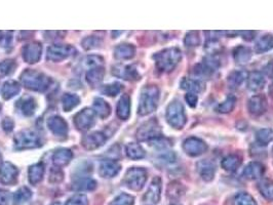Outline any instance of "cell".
I'll return each instance as SVG.
<instances>
[{"mask_svg": "<svg viewBox=\"0 0 273 205\" xmlns=\"http://www.w3.org/2000/svg\"><path fill=\"white\" fill-rule=\"evenodd\" d=\"M239 34H241L242 38L244 40H247V41L253 40L254 37H255V32L254 31H242V32H239Z\"/></svg>", "mask_w": 273, "mask_h": 205, "instance_id": "cell-58", "label": "cell"}, {"mask_svg": "<svg viewBox=\"0 0 273 205\" xmlns=\"http://www.w3.org/2000/svg\"><path fill=\"white\" fill-rule=\"evenodd\" d=\"M265 77L261 72L253 71L247 76V88L253 91H259L265 86Z\"/></svg>", "mask_w": 273, "mask_h": 205, "instance_id": "cell-23", "label": "cell"}, {"mask_svg": "<svg viewBox=\"0 0 273 205\" xmlns=\"http://www.w3.org/2000/svg\"><path fill=\"white\" fill-rule=\"evenodd\" d=\"M159 100V89L155 85H146L140 95L138 114L146 116L154 112L158 106Z\"/></svg>", "mask_w": 273, "mask_h": 205, "instance_id": "cell-1", "label": "cell"}, {"mask_svg": "<svg viewBox=\"0 0 273 205\" xmlns=\"http://www.w3.org/2000/svg\"><path fill=\"white\" fill-rule=\"evenodd\" d=\"M256 140L261 146H265L273 141V130L272 129H263L257 132Z\"/></svg>", "mask_w": 273, "mask_h": 205, "instance_id": "cell-40", "label": "cell"}, {"mask_svg": "<svg viewBox=\"0 0 273 205\" xmlns=\"http://www.w3.org/2000/svg\"><path fill=\"white\" fill-rule=\"evenodd\" d=\"M183 149L187 155L192 156V157H196V156H200V155L204 154L205 152H207L208 146L201 139L192 137V138H188L184 142Z\"/></svg>", "mask_w": 273, "mask_h": 205, "instance_id": "cell-10", "label": "cell"}, {"mask_svg": "<svg viewBox=\"0 0 273 205\" xmlns=\"http://www.w3.org/2000/svg\"><path fill=\"white\" fill-rule=\"evenodd\" d=\"M117 116L122 119L127 120L129 119L131 115V98L129 94H123L117 104V109H116Z\"/></svg>", "mask_w": 273, "mask_h": 205, "instance_id": "cell-24", "label": "cell"}, {"mask_svg": "<svg viewBox=\"0 0 273 205\" xmlns=\"http://www.w3.org/2000/svg\"><path fill=\"white\" fill-rule=\"evenodd\" d=\"M185 99L186 101L188 102V105L192 108H194L197 104V95L195 93H192V92H188L186 95H185Z\"/></svg>", "mask_w": 273, "mask_h": 205, "instance_id": "cell-54", "label": "cell"}, {"mask_svg": "<svg viewBox=\"0 0 273 205\" xmlns=\"http://www.w3.org/2000/svg\"><path fill=\"white\" fill-rule=\"evenodd\" d=\"M180 86L182 89L188 90L189 92H192V93L202 92L205 89V83H203L201 80H195V79H190V78L182 79Z\"/></svg>", "mask_w": 273, "mask_h": 205, "instance_id": "cell-30", "label": "cell"}, {"mask_svg": "<svg viewBox=\"0 0 273 205\" xmlns=\"http://www.w3.org/2000/svg\"><path fill=\"white\" fill-rule=\"evenodd\" d=\"M17 64L14 60H5L4 62L0 63V78L7 77L11 75L14 70L16 69Z\"/></svg>", "mask_w": 273, "mask_h": 205, "instance_id": "cell-44", "label": "cell"}, {"mask_svg": "<svg viewBox=\"0 0 273 205\" xmlns=\"http://www.w3.org/2000/svg\"><path fill=\"white\" fill-rule=\"evenodd\" d=\"M171 205H177V204H171Z\"/></svg>", "mask_w": 273, "mask_h": 205, "instance_id": "cell-63", "label": "cell"}, {"mask_svg": "<svg viewBox=\"0 0 273 205\" xmlns=\"http://www.w3.org/2000/svg\"><path fill=\"white\" fill-rule=\"evenodd\" d=\"M112 74L116 77L126 79V80H138L140 79V74L134 66H125L116 65L112 67Z\"/></svg>", "mask_w": 273, "mask_h": 205, "instance_id": "cell-15", "label": "cell"}, {"mask_svg": "<svg viewBox=\"0 0 273 205\" xmlns=\"http://www.w3.org/2000/svg\"><path fill=\"white\" fill-rule=\"evenodd\" d=\"M241 164V159L237 155H228L222 161V167L227 171H235Z\"/></svg>", "mask_w": 273, "mask_h": 205, "instance_id": "cell-35", "label": "cell"}, {"mask_svg": "<svg viewBox=\"0 0 273 205\" xmlns=\"http://www.w3.org/2000/svg\"><path fill=\"white\" fill-rule=\"evenodd\" d=\"M19 175L18 167L11 162H4L0 165V182L5 185H14Z\"/></svg>", "mask_w": 273, "mask_h": 205, "instance_id": "cell-11", "label": "cell"}, {"mask_svg": "<svg viewBox=\"0 0 273 205\" xmlns=\"http://www.w3.org/2000/svg\"><path fill=\"white\" fill-rule=\"evenodd\" d=\"M247 76L249 75L245 71H242V70L234 71L228 76V84L230 87L235 88L239 86L245 80V78H247Z\"/></svg>", "mask_w": 273, "mask_h": 205, "instance_id": "cell-39", "label": "cell"}, {"mask_svg": "<svg viewBox=\"0 0 273 205\" xmlns=\"http://www.w3.org/2000/svg\"><path fill=\"white\" fill-rule=\"evenodd\" d=\"M14 126H15V123L14 121L11 119V118H5L4 121H3V129L5 130L6 133H11L13 130H14Z\"/></svg>", "mask_w": 273, "mask_h": 205, "instance_id": "cell-55", "label": "cell"}, {"mask_svg": "<svg viewBox=\"0 0 273 205\" xmlns=\"http://www.w3.org/2000/svg\"><path fill=\"white\" fill-rule=\"evenodd\" d=\"M106 136L102 133L99 132H95V133H90L88 135H86L83 139H82V146L86 149V150H96L100 147H102L105 142H106Z\"/></svg>", "mask_w": 273, "mask_h": 205, "instance_id": "cell-13", "label": "cell"}, {"mask_svg": "<svg viewBox=\"0 0 273 205\" xmlns=\"http://www.w3.org/2000/svg\"><path fill=\"white\" fill-rule=\"evenodd\" d=\"M43 175H44V166L42 163H36L29 167L28 177L30 184L37 185L42 181Z\"/></svg>", "mask_w": 273, "mask_h": 205, "instance_id": "cell-31", "label": "cell"}, {"mask_svg": "<svg viewBox=\"0 0 273 205\" xmlns=\"http://www.w3.org/2000/svg\"><path fill=\"white\" fill-rule=\"evenodd\" d=\"M80 102V98L77 94L74 93H65L62 96V104L65 112H70L74 108H76Z\"/></svg>", "mask_w": 273, "mask_h": 205, "instance_id": "cell-32", "label": "cell"}, {"mask_svg": "<svg viewBox=\"0 0 273 205\" xmlns=\"http://www.w3.org/2000/svg\"><path fill=\"white\" fill-rule=\"evenodd\" d=\"M182 58V54L179 48L170 47L163 49L153 56L156 67L162 72H170L175 69Z\"/></svg>", "mask_w": 273, "mask_h": 205, "instance_id": "cell-3", "label": "cell"}, {"mask_svg": "<svg viewBox=\"0 0 273 205\" xmlns=\"http://www.w3.org/2000/svg\"><path fill=\"white\" fill-rule=\"evenodd\" d=\"M233 58L237 64H246L252 58V50L245 46H237L233 50Z\"/></svg>", "mask_w": 273, "mask_h": 205, "instance_id": "cell-34", "label": "cell"}, {"mask_svg": "<svg viewBox=\"0 0 273 205\" xmlns=\"http://www.w3.org/2000/svg\"><path fill=\"white\" fill-rule=\"evenodd\" d=\"M0 161H2V154H0Z\"/></svg>", "mask_w": 273, "mask_h": 205, "instance_id": "cell-61", "label": "cell"}, {"mask_svg": "<svg viewBox=\"0 0 273 205\" xmlns=\"http://www.w3.org/2000/svg\"><path fill=\"white\" fill-rule=\"evenodd\" d=\"M160 136V127L157 121L153 118L140 126L137 132V138L139 141H152Z\"/></svg>", "mask_w": 273, "mask_h": 205, "instance_id": "cell-8", "label": "cell"}, {"mask_svg": "<svg viewBox=\"0 0 273 205\" xmlns=\"http://www.w3.org/2000/svg\"><path fill=\"white\" fill-rule=\"evenodd\" d=\"M64 177V173L62 172V170L60 168H53L51 170V174H49V182L51 183H60Z\"/></svg>", "mask_w": 273, "mask_h": 205, "instance_id": "cell-52", "label": "cell"}, {"mask_svg": "<svg viewBox=\"0 0 273 205\" xmlns=\"http://www.w3.org/2000/svg\"><path fill=\"white\" fill-rule=\"evenodd\" d=\"M101 43H102V40L96 36H88L82 40V46L86 50L97 48L101 45Z\"/></svg>", "mask_w": 273, "mask_h": 205, "instance_id": "cell-45", "label": "cell"}, {"mask_svg": "<svg viewBox=\"0 0 273 205\" xmlns=\"http://www.w3.org/2000/svg\"><path fill=\"white\" fill-rule=\"evenodd\" d=\"M236 104V98L234 95H228L226 99L221 102V104L217 107V111L220 113H229L231 112Z\"/></svg>", "mask_w": 273, "mask_h": 205, "instance_id": "cell-42", "label": "cell"}, {"mask_svg": "<svg viewBox=\"0 0 273 205\" xmlns=\"http://www.w3.org/2000/svg\"><path fill=\"white\" fill-rule=\"evenodd\" d=\"M21 91V86L17 81L9 80L5 82L2 88V95L5 99H11Z\"/></svg>", "mask_w": 273, "mask_h": 205, "instance_id": "cell-27", "label": "cell"}, {"mask_svg": "<svg viewBox=\"0 0 273 205\" xmlns=\"http://www.w3.org/2000/svg\"><path fill=\"white\" fill-rule=\"evenodd\" d=\"M12 43V32L0 33V46L8 47Z\"/></svg>", "mask_w": 273, "mask_h": 205, "instance_id": "cell-53", "label": "cell"}, {"mask_svg": "<svg viewBox=\"0 0 273 205\" xmlns=\"http://www.w3.org/2000/svg\"><path fill=\"white\" fill-rule=\"evenodd\" d=\"M160 194H161V180L160 177L156 176L153 178L146 194L144 195V201L156 204L160 200Z\"/></svg>", "mask_w": 273, "mask_h": 205, "instance_id": "cell-17", "label": "cell"}, {"mask_svg": "<svg viewBox=\"0 0 273 205\" xmlns=\"http://www.w3.org/2000/svg\"><path fill=\"white\" fill-rule=\"evenodd\" d=\"M265 172V167L262 163L254 161L249 163L244 170H243V175L249 178V180H257L260 178Z\"/></svg>", "mask_w": 273, "mask_h": 205, "instance_id": "cell-21", "label": "cell"}, {"mask_svg": "<svg viewBox=\"0 0 273 205\" xmlns=\"http://www.w3.org/2000/svg\"><path fill=\"white\" fill-rule=\"evenodd\" d=\"M135 54H136L135 46L129 43L119 44L114 49V57L118 60H130L134 58Z\"/></svg>", "mask_w": 273, "mask_h": 205, "instance_id": "cell-26", "label": "cell"}, {"mask_svg": "<svg viewBox=\"0 0 273 205\" xmlns=\"http://www.w3.org/2000/svg\"><path fill=\"white\" fill-rule=\"evenodd\" d=\"M17 107L19 108V110L21 111V113L25 116H32L37 108V104H36V100L31 97V96H27L24 97L22 99H20L17 104Z\"/></svg>", "mask_w": 273, "mask_h": 205, "instance_id": "cell-20", "label": "cell"}, {"mask_svg": "<svg viewBox=\"0 0 273 205\" xmlns=\"http://www.w3.org/2000/svg\"><path fill=\"white\" fill-rule=\"evenodd\" d=\"M0 111H2V104H0Z\"/></svg>", "mask_w": 273, "mask_h": 205, "instance_id": "cell-62", "label": "cell"}, {"mask_svg": "<svg viewBox=\"0 0 273 205\" xmlns=\"http://www.w3.org/2000/svg\"><path fill=\"white\" fill-rule=\"evenodd\" d=\"M258 189L263 197L267 200H273V181L271 180H263L258 184Z\"/></svg>", "mask_w": 273, "mask_h": 205, "instance_id": "cell-38", "label": "cell"}, {"mask_svg": "<svg viewBox=\"0 0 273 205\" xmlns=\"http://www.w3.org/2000/svg\"><path fill=\"white\" fill-rule=\"evenodd\" d=\"M65 205H88V200L85 195L76 194L69 198Z\"/></svg>", "mask_w": 273, "mask_h": 205, "instance_id": "cell-51", "label": "cell"}, {"mask_svg": "<svg viewBox=\"0 0 273 205\" xmlns=\"http://www.w3.org/2000/svg\"><path fill=\"white\" fill-rule=\"evenodd\" d=\"M126 152L127 155L134 160H138V159H142L145 157V151L144 149L135 143H131L129 145H127L126 147Z\"/></svg>", "mask_w": 273, "mask_h": 205, "instance_id": "cell-36", "label": "cell"}, {"mask_svg": "<svg viewBox=\"0 0 273 205\" xmlns=\"http://www.w3.org/2000/svg\"><path fill=\"white\" fill-rule=\"evenodd\" d=\"M104 75H105V70L102 66L97 67V68H93V69H90L87 71L86 81L92 87H96V86L101 84V82L104 79Z\"/></svg>", "mask_w": 273, "mask_h": 205, "instance_id": "cell-22", "label": "cell"}, {"mask_svg": "<svg viewBox=\"0 0 273 205\" xmlns=\"http://www.w3.org/2000/svg\"><path fill=\"white\" fill-rule=\"evenodd\" d=\"M247 107L251 114L255 116H260L264 114L267 110V99L262 94L254 95L250 98Z\"/></svg>", "mask_w": 273, "mask_h": 205, "instance_id": "cell-14", "label": "cell"}, {"mask_svg": "<svg viewBox=\"0 0 273 205\" xmlns=\"http://www.w3.org/2000/svg\"><path fill=\"white\" fill-rule=\"evenodd\" d=\"M269 94L273 98V83L270 84V86H269Z\"/></svg>", "mask_w": 273, "mask_h": 205, "instance_id": "cell-59", "label": "cell"}, {"mask_svg": "<svg viewBox=\"0 0 273 205\" xmlns=\"http://www.w3.org/2000/svg\"><path fill=\"white\" fill-rule=\"evenodd\" d=\"M165 116L168 124L176 130L183 129L187 121L184 107L179 100H172L170 102L166 109Z\"/></svg>", "mask_w": 273, "mask_h": 205, "instance_id": "cell-4", "label": "cell"}, {"mask_svg": "<svg viewBox=\"0 0 273 205\" xmlns=\"http://www.w3.org/2000/svg\"><path fill=\"white\" fill-rule=\"evenodd\" d=\"M23 85L31 90L43 92L47 90L52 84V78L36 70L27 69L21 75Z\"/></svg>", "mask_w": 273, "mask_h": 205, "instance_id": "cell-2", "label": "cell"}, {"mask_svg": "<svg viewBox=\"0 0 273 205\" xmlns=\"http://www.w3.org/2000/svg\"><path fill=\"white\" fill-rule=\"evenodd\" d=\"M147 181V171L141 167L130 168L123 178L125 185L134 191H140Z\"/></svg>", "mask_w": 273, "mask_h": 205, "instance_id": "cell-6", "label": "cell"}, {"mask_svg": "<svg viewBox=\"0 0 273 205\" xmlns=\"http://www.w3.org/2000/svg\"><path fill=\"white\" fill-rule=\"evenodd\" d=\"M135 204V198L129 194L122 193L118 195L110 205H134Z\"/></svg>", "mask_w": 273, "mask_h": 205, "instance_id": "cell-48", "label": "cell"}, {"mask_svg": "<svg viewBox=\"0 0 273 205\" xmlns=\"http://www.w3.org/2000/svg\"><path fill=\"white\" fill-rule=\"evenodd\" d=\"M14 142H15V148L17 150L35 149L42 145L40 137L36 133L30 130H24L19 132L16 135Z\"/></svg>", "mask_w": 273, "mask_h": 205, "instance_id": "cell-5", "label": "cell"}, {"mask_svg": "<svg viewBox=\"0 0 273 205\" xmlns=\"http://www.w3.org/2000/svg\"><path fill=\"white\" fill-rule=\"evenodd\" d=\"M119 171H120V165L114 160L106 159V160H103L100 164L99 173L102 177H105V178L114 177L115 175L118 174Z\"/></svg>", "mask_w": 273, "mask_h": 205, "instance_id": "cell-18", "label": "cell"}, {"mask_svg": "<svg viewBox=\"0 0 273 205\" xmlns=\"http://www.w3.org/2000/svg\"><path fill=\"white\" fill-rule=\"evenodd\" d=\"M97 188V182L90 177H81L76 180L73 185L72 189L78 192H83V191H93Z\"/></svg>", "mask_w": 273, "mask_h": 205, "instance_id": "cell-28", "label": "cell"}, {"mask_svg": "<svg viewBox=\"0 0 273 205\" xmlns=\"http://www.w3.org/2000/svg\"><path fill=\"white\" fill-rule=\"evenodd\" d=\"M233 205H257L256 200L247 193H238L233 199Z\"/></svg>", "mask_w": 273, "mask_h": 205, "instance_id": "cell-41", "label": "cell"}, {"mask_svg": "<svg viewBox=\"0 0 273 205\" xmlns=\"http://www.w3.org/2000/svg\"><path fill=\"white\" fill-rule=\"evenodd\" d=\"M273 48V36L270 34H266L258 39L255 45V49L258 54L266 53Z\"/></svg>", "mask_w": 273, "mask_h": 205, "instance_id": "cell-33", "label": "cell"}, {"mask_svg": "<svg viewBox=\"0 0 273 205\" xmlns=\"http://www.w3.org/2000/svg\"><path fill=\"white\" fill-rule=\"evenodd\" d=\"M32 197V192L27 187L20 188L15 194H14V205H22L25 202H27Z\"/></svg>", "mask_w": 273, "mask_h": 205, "instance_id": "cell-37", "label": "cell"}, {"mask_svg": "<svg viewBox=\"0 0 273 205\" xmlns=\"http://www.w3.org/2000/svg\"><path fill=\"white\" fill-rule=\"evenodd\" d=\"M121 89H122V85L118 82H114V83L103 86L101 91L108 96H115L121 91Z\"/></svg>", "mask_w": 273, "mask_h": 205, "instance_id": "cell-46", "label": "cell"}, {"mask_svg": "<svg viewBox=\"0 0 273 205\" xmlns=\"http://www.w3.org/2000/svg\"><path fill=\"white\" fill-rule=\"evenodd\" d=\"M197 171L204 181L211 182L215 176L216 167L213 162L209 160H202L197 163Z\"/></svg>", "mask_w": 273, "mask_h": 205, "instance_id": "cell-19", "label": "cell"}, {"mask_svg": "<svg viewBox=\"0 0 273 205\" xmlns=\"http://www.w3.org/2000/svg\"><path fill=\"white\" fill-rule=\"evenodd\" d=\"M264 72H265V74H266L268 77H270V78L273 79V60L270 61V62L264 67Z\"/></svg>", "mask_w": 273, "mask_h": 205, "instance_id": "cell-57", "label": "cell"}, {"mask_svg": "<svg viewBox=\"0 0 273 205\" xmlns=\"http://www.w3.org/2000/svg\"><path fill=\"white\" fill-rule=\"evenodd\" d=\"M49 131L58 137H66L68 133V124L61 116H52L47 120Z\"/></svg>", "mask_w": 273, "mask_h": 205, "instance_id": "cell-16", "label": "cell"}, {"mask_svg": "<svg viewBox=\"0 0 273 205\" xmlns=\"http://www.w3.org/2000/svg\"><path fill=\"white\" fill-rule=\"evenodd\" d=\"M51 205H63L61 202H54V203H52Z\"/></svg>", "mask_w": 273, "mask_h": 205, "instance_id": "cell-60", "label": "cell"}, {"mask_svg": "<svg viewBox=\"0 0 273 205\" xmlns=\"http://www.w3.org/2000/svg\"><path fill=\"white\" fill-rule=\"evenodd\" d=\"M213 72H214V71H213L211 68H209L207 65H205L204 63L196 65V66L194 67V69H193V73H194V75L197 76V77H201V78L210 77V76L212 75Z\"/></svg>", "mask_w": 273, "mask_h": 205, "instance_id": "cell-49", "label": "cell"}, {"mask_svg": "<svg viewBox=\"0 0 273 205\" xmlns=\"http://www.w3.org/2000/svg\"><path fill=\"white\" fill-rule=\"evenodd\" d=\"M94 112L100 118L104 119L110 115L111 108L105 99H103L101 97H96L94 100Z\"/></svg>", "mask_w": 273, "mask_h": 205, "instance_id": "cell-29", "label": "cell"}, {"mask_svg": "<svg viewBox=\"0 0 273 205\" xmlns=\"http://www.w3.org/2000/svg\"><path fill=\"white\" fill-rule=\"evenodd\" d=\"M76 50L69 44H55L47 48V60L52 62H61L75 55Z\"/></svg>", "mask_w": 273, "mask_h": 205, "instance_id": "cell-7", "label": "cell"}, {"mask_svg": "<svg viewBox=\"0 0 273 205\" xmlns=\"http://www.w3.org/2000/svg\"><path fill=\"white\" fill-rule=\"evenodd\" d=\"M9 193L4 190H0V205H9Z\"/></svg>", "mask_w": 273, "mask_h": 205, "instance_id": "cell-56", "label": "cell"}, {"mask_svg": "<svg viewBox=\"0 0 273 205\" xmlns=\"http://www.w3.org/2000/svg\"><path fill=\"white\" fill-rule=\"evenodd\" d=\"M96 122V114L93 110L90 109H83L82 111L78 112L74 117V124L75 126L82 132L88 131L95 125Z\"/></svg>", "mask_w": 273, "mask_h": 205, "instance_id": "cell-9", "label": "cell"}, {"mask_svg": "<svg viewBox=\"0 0 273 205\" xmlns=\"http://www.w3.org/2000/svg\"><path fill=\"white\" fill-rule=\"evenodd\" d=\"M42 46L39 42H31L24 46L22 50L23 59L28 64H35L41 58Z\"/></svg>", "mask_w": 273, "mask_h": 205, "instance_id": "cell-12", "label": "cell"}, {"mask_svg": "<svg viewBox=\"0 0 273 205\" xmlns=\"http://www.w3.org/2000/svg\"><path fill=\"white\" fill-rule=\"evenodd\" d=\"M167 195L171 199H179L181 196L184 195V187L178 182H172L168 186Z\"/></svg>", "mask_w": 273, "mask_h": 205, "instance_id": "cell-43", "label": "cell"}, {"mask_svg": "<svg viewBox=\"0 0 273 205\" xmlns=\"http://www.w3.org/2000/svg\"><path fill=\"white\" fill-rule=\"evenodd\" d=\"M84 66L86 68L93 69V68H97V67H101V65L103 64V59L99 56H88L84 59Z\"/></svg>", "mask_w": 273, "mask_h": 205, "instance_id": "cell-50", "label": "cell"}, {"mask_svg": "<svg viewBox=\"0 0 273 205\" xmlns=\"http://www.w3.org/2000/svg\"><path fill=\"white\" fill-rule=\"evenodd\" d=\"M73 158V153L71 150L66 148H61L57 150L53 155V162L57 166L67 165Z\"/></svg>", "mask_w": 273, "mask_h": 205, "instance_id": "cell-25", "label": "cell"}, {"mask_svg": "<svg viewBox=\"0 0 273 205\" xmlns=\"http://www.w3.org/2000/svg\"><path fill=\"white\" fill-rule=\"evenodd\" d=\"M184 43H185V45L188 46V47H194V46L200 45V43H201L200 33L196 32V31L188 32V33L186 34V36H185Z\"/></svg>", "mask_w": 273, "mask_h": 205, "instance_id": "cell-47", "label": "cell"}]
</instances>
